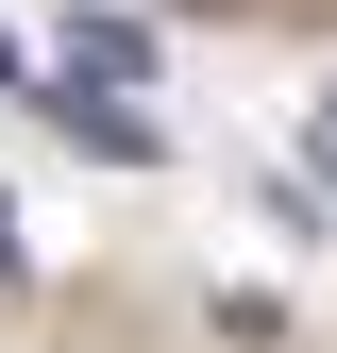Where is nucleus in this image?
<instances>
[{"mask_svg":"<svg viewBox=\"0 0 337 353\" xmlns=\"http://www.w3.org/2000/svg\"><path fill=\"white\" fill-rule=\"evenodd\" d=\"M51 68L118 101V84H152V34H135V17H68V34H51Z\"/></svg>","mask_w":337,"mask_h":353,"instance_id":"f257e3e1","label":"nucleus"},{"mask_svg":"<svg viewBox=\"0 0 337 353\" xmlns=\"http://www.w3.org/2000/svg\"><path fill=\"white\" fill-rule=\"evenodd\" d=\"M0 270H17V219H0Z\"/></svg>","mask_w":337,"mask_h":353,"instance_id":"f03ea898","label":"nucleus"},{"mask_svg":"<svg viewBox=\"0 0 337 353\" xmlns=\"http://www.w3.org/2000/svg\"><path fill=\"white\" fill-rule=\"evenodd\" d=\"M0 84H17V34H0Z\"/></svg>","mask_w":337,"mask_h":353,"instance_id":"7ed1b4c3","label":"nucleus"}]
</instances>
